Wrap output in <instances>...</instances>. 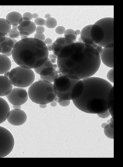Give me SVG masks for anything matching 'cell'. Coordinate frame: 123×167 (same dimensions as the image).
I'll return each mask as SVG.
<instances>
[{
	"mask_svg": "<svg viewBox=\"0 0 123 167\" xmlns=\"http://www.w3.org/2000/svg\"><path fill=\"white\" fill-rule=\"evenodd\" d=\"M6 97L11 104L13 105H21L25 104L28 100L29 96L27 91L23 88H15Z\"/></svg>",
	"mask_w": 123,
	"mask_h": 167,
	"instance_id": "9c48e42d",
	"label": "cell"
},
{
	"mask_svg": "<svg viewBox=\"0 0 123 167\" xmlns=\"http://www.w3.org/2000/svg\"><path fill=\"white\" fill-rule=\"evenodd\" d=\"M4 55H5V56H6L7 57H10V56H12V51L9 52H8V53H5V54H4Z\"/></svg>",
	"mask_w": 123,
	"mask_h": 167,
	"instance_id": "7dc6e473",
	"label": "cell"
},
{
	"mask_svg": "<svg viewBox=\"0 0 123 167\" xmlns=\"http://www.w3.org/2000/svg\"><path fill=\"white\" fill-rule=\"evenodd\" d=\"M45 18H46V19H48L50 18H51V15H50V14H46V15H45Z\"/></svg>",
	"mask_w": 123,
	"mask_h": 167,
	"instance_id": "f5cc1de1",
	"label": "cell"
},
{
	"mask_svg": "<svg viewBox=\"0 0 123 167\" xmlns=\"http://www.w3.org/2000/svg\"><path fill=\"white\" fill-rule=\"evenodd\" d=\"M80 80L74 79L60 72L53 82V88L57 97L63 100H71L73 87Z\"/></svg>",
	"mask_w": 123,
	"mask_h": 167,
	"instance_id": "5b68a950",
	"label": "cell"
},
{
	"mask_svg": "<svg viewBox=\"0 0 123 167\" xmlns=\"http://www.w3.org/2000/svg\"><path fill=\"white\" fill-rule=\"evenodd\" d=\"M66 28L63 27V26H58L57 27H56L55 29V32L58 34H59V35H61V34H64V32L66 31Z\"/></svg>",
	"mask_w": 123,
	"mask_h": 167,
	"instance_id": "d6a6232c",
	"label": "cell"
},
{
	"mask_svg": "<svg viewBox=\"0 0 123 167\" xmlns=\"http://www.w3.org/2000/svg\"><path fill=\"white\" fill-rule=\"evenodd\" d=\"M75 34H76V36L80 35V34H81V31H80V30H76L75 31Z\"/></svg>",
	"mask_w": 123,
	"mask_h": 167,
	"instance_id": "816d5d0a",
	"label": "cell"
},
{
	"mask_svg": "<svg viewBox=\"0 0 123 167\" xmlns=\"http://www.w3.org/2000/svg\"><path fill=\"white\" fill-rule=\"evenodd\" d=\"M74 42L72 41L67 39L64 37L58 38L52 44V51L53 52V54L57 57L59 52L64 48V47L71 45Z\"/></svg>",
	"mask_w": 123,
	"mask_h": 167,
	"instance_id": "5bb4252c",
	"label": "cell"
},
{
	"mask_svg": "<svg viewBox=\"0 0 123 167\" xmlns=\"http://www.w3.org/2000/svg\"><path fill=\"white\" fill-rule=\"evenodd\" d=\"M11 29V25L6 19L0 18V32L4 33L7 36Z\"/></svg>",
	"mask_w": 123,
	"mask_h": 167,
	"instance_id": "44dd1931",
	"label": "cell"
},
{
	"mask_svg": "<svg viewBox=\"0 0 123 167\" xmlns=\"http://www.w3.org/2000/svg\"><path fill=\"white\" fill-rule=\"evenodd\" d=\"M57 69V65L56 63L53 64L52 63L50 59L48 58L42 66L39 68H35L34 70L38 74L40 75V76H47Z\"/></svg>",
	"mask_w": 123,
	"mask_h": 167,
	"instance_id": "7c38bea8",
	"label": "cell"
},
{
	"mask_svg": "<svg viewBox=\"0 0 123 167\" xmlns=\"http://www.w3.org/2000/svg\"><path fill=\"white\" fill-rule=\"evenodd\" d=\"M57 65L62 73L74 79L83 80L97 72L100 57L93 47L76 42L61 50L57 56Z\"/></svg>",
	"mask_w": 123,
	"mask_h": 167,
	"instance_id": "6da1fadb",
	"label": "cell"
},
{
	"mask_svg": "<svg viewBox=\"0 0 123 167\" xmlns=\"http://www.w3.org/2000/svg\"><path fill=\"white\" fill-rule=\"evenodd\" d=\"M27 114L21 109H13L10 110L7 117V121L11 125L18 126L23 125L27 120Z\"/></svg>",
	"mask_w": 123,
	"mask_h": 167,
	"instance_id": "30bf717a",
	"label": "cell"
},
{
	"mask_svg": "<svg viewBox=\"0 0 123 167\" xmlns=\"http://www.w3.org/2000/svg\"><path fill=\"white\" fill-rule=\"evenodd\" d=\"M23 16L24 17H27V18L29 19L30 20H32V19L33 18L32 17V14L29 12H27V13H25L24 14H23Z\"/></svg>",
	"mask_w": 123,
	"mask_h": 167,
	"instance_id": "f35d334b",
	"label": "cell"
},
{
	"mask_svg": "<svg viewBox=\"0 0 123 167\" xmlns=\"http://www.w3.org/2000/svg\"><path fill=\"white\" fill-rule=\"evenodd\" d=\"M48 58L51 59H57V57L54 54H49Z\"/></svg>",
	"mask_w": 123,
	"mask_h": 167,
	"instance_id": "60d3db41",
	"label": "cell"
},
{
	"mask_svg": "<svg viewBox=\"0 0 123 167\" xmlns=\"http://www.w3.org/2000/svg\"><path fill=\"white\" fill-rule=\"evenodd\" d=\"M15 140L11 132L4 127L0 126V158L7 156L14 149Z\"/></svg>",
	"mask_w": 123,
	"mask_h": 167,
	"instance_id": "ba28073f",
	"label": "cell"
},
{
	"mask_svg": "<svg viewBox=\"0 0 123 167\" xmlns=\"http://www.w3.org/2000/svg\"><path fill=\"white\" fill-rule=\"evenodd\" d=\"M44 42L46 44V45H52L53 44V41L50 38H46L45 41H44Z\"/></svg>",
	"mask_w": 123,
	"mask_h": 167,
	"instance_id": "ab89813d",
	"label": "cell"
},
{
	"mask_svg": "<svg viewBox=\"0 0 123 167\" xmlns=\"http://www.w3.org/2000/svg\"><path fill=\"white\" fill-rule=\"evenodd\" d=\"M54 100L57 102V103H58L59 105H61L62 107H67L71 103V100L62 99L58 98V97H56Z\"/></svg>",
	"mask_w": 123,
	"mask_h": 167,
	"instance_id": "f1b7e54d",
	"label": "cell"
},
{
	"mask_svg": "<svg viewBox=\"0 0 123 167\" xmlns=\"http://www.w3.org/2000/svg\"><path fill=\"white\" fill-rule=\"evenodd\" d=\"M22 18L23 16L20 13L16 11H13L7 15L6 19L13 26V28L18 29L19 25V20Z\"/></svg>",
	"mask_w": 123,
	"mask_h": 167,
	"instance_id": "ac0fdd59",
	"label": "cell"
},
{
	"mask_svg": "<svg viewBox=\"0 0 123 167\" xmlns=\"http://www.w3.org/2000/svg\"><path fill=\"white\" fill-rule=\"evenodd\" d=\"M10 108L8 103L0 97V124L7 120L9 115Z\"/></svg>",
	"mask_w": 123,
	"mask_h": 167,
	"instance_id": "2e32d148",
	"label": "cell"
},
{
	"mask_svg": "<svg viewBox=\"0 0 123 167\" xmlns=\"http://www.w3.org/2000/svg\"><path fill=\"white\" fill-rule=\"evenodd\" d=\"M13 89V85L9 77L0 75V91L1 96H6Z\"/></svg>",
	"mask_w": 123,
	"mask_h": 167,
	"instance_id": "9a60e30c",
	"label": "cell"
},
{
	"mask_svg": "<svg viewBox=\"0 0 123 167\" xmlns=\"http://www.w3.org/2000/svg\"><path fill=\"white\" fill-rule=\"evenodd\" d=\"M57 25V22L54 18H50L46 20V26L50 29L56 27Z\"/></svg>",
	"mask_w": 123,
	"mask_h": 167,
	"instance_id": "4316f807",
	"label": "cell"
},
{
	"mask_svg": "<svg viewBox=\"0 0 123 167\" xmlns=\"http://www.w3.org/2000/svg\"><path fill=\"white\" fill-rule=\"evenodd\" d=\"M97 116H98L99 117L101 118H106L109 117L110 116V114L109 111L108 110L107 111H106V112H104V113L97 114Z\"/></svg>",
	"mask_w": 123,
	"mask_h": 167,
	"instance_id": "e575fe53",
	"label": "cell"
},
{
	"mask_svg": "<svg viewBox=\"0 0 123 167\" xmlns=\"http://www.w3.org/2000/svg\"><path fill=\"white\" fill-rule=\"evenodd\" d=\"M23 20L24 21H31L29 18H27V17H24L23 16Z\"/></svg>",
	"mask_w": 123,
	"mask_h": 167,
	"instance_id": "db71d44e",
	"label": "cell"
},
{
	"mask_svg": "<svg viewBox=\"0 0 123 167\" xmlns=\"http://www.w3.org/2000/svg\"><path fill=\"white\" fill-rule=\"evenodd\" d=\"M95 24L100 27L104 33V39L100 46L102 48L114 46V18H105L101 19L97 21Z\"/></svg>",
	"mask_w": 123,
	"mask_h": 167,
	"instance_id": "52a82bcc",
	"label": "cell"
},
{
	"mask_svg": "<svg viewBox=\"0 0 123 167\" xmlns=\"http://www.w3.org/2000/svg\"><path fill=\"white\" fill-rule=\"evenodd\" d=\"M113 100H114V87H113L110 91L108 95V111L109 112L110 116L113 117Z\"/></svg>",
	"mask_w": 123,
	"mask_h": 167,
	"instance_id": "7402d4cb",
	"label": "cell"
},
{
	"mask_svg": "<svg viewBox=\"0 0 123 167\" xmlns=\"http://www.w3.org/2000/svg\"><path fill=\"white\" fill-rule=\"evenodd\" d=\"M1 96V91H0V97Z\"/></svg>",
	"mask_w": 123,
	"mask_h": 167,
	"instance_id": "91938a15",
	"label": "cell"
},
{
	"mask_svg": "<svg viewBox=\"0 0 123 167\" xmlns=\"http://www.w3.org/2000/svg\"><path fill=\"white\" fill-rule=\"evenodd\" d=\"M106 125H107V123H102V125H101V127L104 128Z\"/></svg>",
	"mask_w": 123,
	"mask_h": 167,
	"instance_id": "9f6ffc18",
	"label": "cell"
},
{
	"mask_svg": "<svg viewBox=\"0 0 123 167\" xmlns=\"http://www.w3.org/2000/svg\"><path fill=\"white\" fill-rule=\"evenodd\" d=\"M107 78L111 82L114 83V69L111 68L107 73Z\"/></svg>",
	"mask_w": 123,
	"mask_h": 167,
	"instance_id": "4dcf8cb0",
	"label": "cell"
},
{
	"mask_svg": "<svg viewBox=\"0 0 123 167\" xmlns=\"http://www.w3.org/2000/svg\"><path fill=\"white\" fill-rule=\"evenodd\" d=\"M39 107L41 108H46V107H47V105L45 104H39Z\"/></svg>",
	"mask_w": 123,
	"mask_h": 167,
	"instance_id": "f6af8a7d",
	"label": "cell"
},
{
	"mask_svg": "<svg viewBox=\"0 0 123 167\" xmlns=\"http://www.w3.org/2000/svg\"><path fill=\"white\" fill-rule=\"evenodd\" d=\"M48 51H52V45H46Z\"/></svg>",
	"mask_w": 123,
	"mask_h": 167,
	"instance_id": "ee69618b",
	"label": "cell"
},
{
	"mask_svg": "<svg viewBox=\"0 0 123 167\" xmlns=\"http://www.w3.org/2000/svg\"><path fill=\"white\" fill-rule=\"evenodd\" d=\"M90 35L92 41L97 45H100L104 39V33L102 28L95 24L92 25Z\"/></svg>",
	"mask_w": 123,
	"mask_h": 167,
	"instance_id": "4fadbf2b",
	"label": "cell"
},
{
	"mask_svg": "<svg viewBox=\"0 0 123 167\" xmlns=\"http://www.w3.org/2000/svg\"><path fill=\"white\" fill-rule=\"evenodd\" d=\"M114 46L106 47L102 48L100 54L101 61L109 68H113L114 60H113Z\"/></svg>",
	"mask_w": 123,
	"mask_h": 167,
	"instance_id": "8fae6325",
	"label": "cell"
},
{
	"mask_svg": "<svg viewBox=\"0 0 123 167\" xmlns=\"http://www.w3.org/2000/svg\"><path fill=\"white\" fill-rule=\"evenodd\" d=\"M32 69L18 66L10 71L9 79L15 87L24 88L30 86L35 80Z\"/></svg>",
	"mask_w": 123,
	"mask_h": 167,
	"instance_id": "8992f818",
	"label": "cell"
},
{
	"mask_svg": "<svg viewBox=\"0 0 123 167\" xmlns=\"http://www.w3.org/2000/svg\"><path fill=\"white\" fill-rule=\"evenodd\" d=\"M50 103V105L52 106V107H56L57 106V102H55V100H53V102H52Z\"/></svg>",
	"mask_w": 123,
	"mask_h": 167,
	"instance_id": "b9f144b4",
	"label": "cell"
},
{
	"mask_svg": "<svg viewBox=\"0 0 123 167\" xmlns=\"http://www.w3.org/2000/svg\"><path fill=\"white\" fill-rule=\"evenodd\" d=\"M1 51H2V48H1V46H0V54L1 53Z\"/></svg>",
	"mask_w": 123,
	"mask_h": 167,
	"instance_id": "680465c9",
	"label": "cell"
},
{
	"mask_svg": "<svg viewBox=\"0 0 123 167\" xmlns=\"http://www.w3.org/2000/svg\"><path fill=\"white\" fill-rule=\"evenodd\" d=\"M36 39H38L40 41H45L46 39V36L44 34V33H36V34L34 35V37Z\"/></svg>",
	"mask_w": 123,
	"mask_h": 167,
	"instance_id": "1f68e13d",
	"label": "cell"
},
{
	"mask_svg": "<svg viewBox=\"0 0 123 167\" xmlns=\"http://www.w3.org/2000/svg\"><path fill=\"white\" fill-rule=\"evenodd\" d=\"M64 38L70 41H72L73 42H75V41H76L77 39V36L73 34H69V35H65Z\"/></svg>",
	"mask_w": 123,
	"mask_h": 167,
	"instance_id": "836d02e7",
	"label": "cell"
},
{
	"mask_svg": "<svg viewBox=\"0 0 123 167\" xmlns=\"http://www.w3.org/2000/svg\"><path fill=\"white\" fill-rule=\"evenodd\" d=\"M6 36H4V37L0 38V44L3 43L6 40Z\"/></svg>",
	"mask_w": 123,
	"mask_h": 167,
	"instance_id": "7bdbcfd3",
	"label": "cell"
},
{
	"mask_svg": "<svg viewBox=\"0 0 123 167\" xmlns=\"http://www.w3.org/2000/svg\"><path fill=\"white\" fill-rule=\"evenodd\" d=\"M14 45H15V43L13 39L10 38L8 36H6V40L3 43L0 44V46L2 48L1 53L4 54L12 51Z\"/></svg>",
	"mask_w": 123,
	"mask_h": 167,
	"instance_id": "ffe728a7",
	"label": "cell"
},
{
	"mask_svg": "<svg viewBox=\"0 0 123 167\" xmlns=\"http://www.w3.org/2000/svg\"><path fill=\"white\" fill-rule=\"evenodd\" d=\"M50 61L52 62V63L55 64L57 63V59H51Z\"/></svg>",
	"mask_w": 123,
	"mask_h": 167,
	"instance_id": "c3c4849f",
	"label": "cell"
},
{
	"mask_svg": "<svg viewBox=\"0 0 123 167\" xmlns=\"http://www.w3.org/2000/svg\"><path fill=\"white\" fill-rule=\"evenodd\" d=\"M83 90H84L83 82L82 80H80L73 87L72 91V95H71L72 100L76 99L78 98H79L82 94Z\"/></svg>",
	"mask_w": 123,
	"mask_h": 167,
	"instance_id": "d6986e66",
	"label": "cell"
},
{
	"mask_svg": "<svg viewBox=\"0 0 123 167\" xmlns=\"http://www.w3.org/2000/svg\"><path fill=\"white\" fill-rule=\"evenodd\" d=\"M92 25H88L86 27H83L81 31V36H83L86 38L91 39V35H90V30Z\"/></svg>",
	"mask_w": 123,
	"mask_h": 167,
	"instance_id": "484cf974",
	"label": "cell"
},
{
	"mask_svg": "<svg viewBox=\"0 0 123 167\" xmlns=\"http://www.w3.org/2000/svg\"><path fill=\"white\" fill-rule=\"evenodd\" d=\"M27 93L32 102L38 104H49L57 97L53 84L42 80L33 82Z\"/></svg>",
	"mask_w": 123,
	"mask_h": 167,
	"instance_id": "277c9868",
	"label": "cell"
},
{
	"mask_svg": "<svg viewBox=\"0 0 123 167\" xmlns=\"http://www.w3.org/2000/svg\"><path fill=\"white\" fill-rule=\"evenodd\" d=\"M35 31L36 33H44V32H45V28L42 26H38L36 27Z\"/></svg>",
	"mask_w": 123,
	"mask_h": 167,
	"instance_id": "8d00e7d4",
	"label": "cell"
},
{
	"mask_svg": "<svg viewBox=\"0 0 123 167\" xmlns=\"http://www.w3.org/2000/svg\"><path fill=\"white\" fill-rule=\"evenodd\" d=\"M34 23L36 25L43 27L44 25H46V20L44 19L41 18H38L35 19Z\"/></svg>",
	"mask_w": 123,
	"mask_h": 167,
	"instance_id": "f546056e",
	"label": "cell"
},
{
	"mask_svg": "<svg viewBox=\"0 0 123 167\" xmlns=\"http://www.w3.org/2000/svg\"><path fill=\"white\" fill-rule=\"evenodd\" d=\"M60 72V71L58 68L57 70H55L54 72L50 73V75H47V76H40V77L42 80L49 81L52 83L55 81V79L58 77Z\"/></svg>",
	"mask_w": 123,
	"mask_h": 167,
	"instance_id": "603a6c76",
	"label": "cell"
},
{
	"mask_svg": "<svg viewBox=\"0 0 123 167\" xmlns=\"http://www.w3.org/2000/svg\"><path fill=\"white\" fill-rule=\"evenodd\" d=\"M64 34V36L65 35H69V34H73V35L76 36V34H75V31L73 29H68L67 30H66Z\"/></svg>",
	"mask_w": 123,
	"mask_h": 167,
	"instance_id": "74e56055",
	"label": "cell"
},
{
	"mask_svg": "<svg viewBox=\"0 0 123 167\" xmlns=\"http://www.w3.org/2000/svg\"><path fill=\"white\" fill-rule=\"evenodd\" d=\"M7 36V35L5 34V33H2V32H0V38H1V37H4V36Z\"/></svg>",
	"mask_w": 123,
	"mask_h": 167,
	"instance_id": "681fc988",
	"label": "cell"
},
{
	"mask_svg": "<svg viewBox=\"0 0 123 167\" xmlns=\"http://www.w3.org/2000/svg\"><path fill=\"white\" fill-rule=\"evenodd\" d=\"M31 22H32V21H23L22 23H21L19 24V26L23 27H27L30 25Z\"/></svg>",
	"mask_w": 123,
	"mask_h": 167,
	"instance_id": "d590c367",
	"label": "cell"
},
{
	"mask_svg": "<svg viewBox=\"0 0 123 167\" xmlns=\"http://www.w3.org/2000/svg\"><path fill=\"white\" fill-rule=\"evenodd\" d=\"M38 16H39V15H38V14H37V13H34V14H32V17H33V18L37 19L38 18Z\"/></svg>",
	"mask_w": 123,
	"mask_h": 167,
	"instance_id": "bcb514c9",
	"label": "cell"
},
{
	"mask_svg": "<svg viewBox=\"0 0 123 167\" xmlns=\"http://www.w3.org/2000/svg\"><path fill=\"white\" fill-rule=\"evenodd\" d=\"M84 90L81 95L73 100V104L79 110L89 114H99L108 110V95L113 87L105 79L90 77L82 80Z\"/></svg>",
	"mask_w": 123,
	"mask_h": 167,
	"instance_id": "7a4b0ae2",
	"label": "cell"
},
{
	"mask_svg": "<svg viewBox=\"0 0 123 167\" xmlns=\"http://www.w3.org/2000/svg\"><path fill=\"white\" fill-rule=\"evenodd\" d=\"M36 25L35 24L34 22H31V24L29 26H28L27 27H23L20 26L18 25V31L20 32V31H24V32H26L28 33L30 35L32 34L33 33L35 32V30H36Z\"/></svg>",
	"mask_w": 123,
	"mask_h": 167,
	"instance_id": "cb8c5ba5",
	"label": "cell"
},
{
	"mask_svg": "<svg viewBox=\"0 0 123 167\" xmlns=\"http://www.w3.org/2000/svg\"><path fill=\"white\" fill-rule=\"evenodd\" d=\"M12 63L10 59L4 54H0V75L9 71Z\"/></svg>",
	"mask_w": 123,
	"mask_h": 167,
	"instance_id": "e0dca14e",
	"label": "cell"
},
{
	"mask_svg": "<svg viewBox=\"0 0 123 167\" xmlns=\"http://www.w3.org/2000/svg\"><path fill=\"white\" fill-rule=\"evenodd\" d=\"M7 36H9V37L11 39H16V38H18L20 36V34H19V31L18 29L16 28H12L10 31L9 34H7Z\"/></svg>",
	"mask_w": 123,
	"mask_h": 167,
	"instance_id": "83f0119b",
	"label": "cell"
},
{
	"mask_svg": "<svg viewBox=\"0 0 123 167\" xmlns=\"http://www.w3.org/2000/svg\"><path fill=\"white\" fill-rule=\"evenodd\" d=\"M14 109H21V105H13Z\"/></svg>",
	"mask_w": 123,
	"mask_h": 167,
	"instance_id": "f907efd6",
	"label": "cell"
},
{
	"mask_svg": "<svg viewBox=\"0 0 123 167\" xmlns=\"http://www.w3.org/2000/svg\"><path fill=\"white\" fill-rule=\"evenodd\" d=\"M48 56L49 51L44 42L35 38L21 39L12 50L14 62L19 66L30 69L41 67Z\"/></svg>",
	"mask_w": 123,
	"mask_h": 167,
	"instance_id": "3957f363",
	"label": "cell"
},
{
	"mask_svg": "<svg viewBox=\"0 0 123 167\" xmlns=\"http://www.w3.org/2000/svg\"><path fill=\"white\" fill-rule=\"evenodd\" d=\"M9 74H10V71H7V72H6L4 73V76L6 77H9Z\"/></svg>",
	"mask_w": 123,
	"mask_h": 167,
	"instance_id": "11a10c76",
	"label": "cell"
},
{
	"mask_svg": "<svg viewBox=\"0 0 123 167\" xmlns=\"http://www.w3.org/2000/svg\"><path fill=\"white\" fill-rule=\"evenodd\" d=\"M104 132L105 136L111 139H114V128L110 127L109 123L104 128Z\"/></svg>",
	"mask_w": 123,
	"mask_h": 167,
	"instance_id": "d4e9b609",
	"label": "cell"
},
{
	"mask_svg": "<svg viewBox=\"0 0 123 167\" xmlns=\"http://www.w3.org/2000/svg\"><path fill=\"white\" fill-rule=\"evenodd\" d=\"M23 21H24V20H23V18H22L20 19V20H19V24H20V23H22V22H23Z\"/></svg>",
	"mask_w": 123,
	"mask_h": 167,
	"instance_id": "6f0895ef",
	"label": "cell"
}]
</instances>
